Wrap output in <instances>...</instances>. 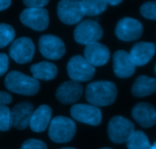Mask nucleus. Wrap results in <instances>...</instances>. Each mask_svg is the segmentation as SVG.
Instances as JSON below:
<instances>
[{
  "mask_svg": "<svg viewBox=\"0 0 156 149\" xmlns=\"http://www.w3.org/2000/svg\"><path fill=\"white\" fill-rule=\"evenodd\" d=\"M154 72H155L156 73V64H155V67H154Z\"/></svg>",
  "mask_w": 156,
  "mask_h": 149,
  "instance_id": "c9c22d12",
  "label": "nucleus"
},
{
  "mask_svg": "<svg viewBox=\"0 0 156 149\" xmlns=\"http://www.w3.org/2000/svg\"><path fill=\"white\" fill-rule=\"evenodd\" d=\"M112 61L114 73L118 77L122 79L129 78L135 73L136 66L128 52L123 50L116 51L113 54Z\"/></svg>",
  "mask_w": 156,
  "mask_h": 149,
  "instance_id": "2eb2a0df",
  "label": "nucleus"
},
{
  "mask_svg": "<svg viewBox=\"0 0 156 149\" xmlns=\"http://www.w3.org/2000/svg\"><path fill=\"white\" fill-rule=\"evenodd\" d=\"M34 111V106L30 102L23 101L16 104L11 110L12 126L19 130L26 129Z\"/></svg>",
  "mask_w": 156,
  "mask_h": 149,
  "instance_id": "4468645a",
  "label": "nucleus"
},
{
  "mask_svg": "<svg viewBox=\"0 0 156 149\" xmlns=\"http://www.w3.org/2000/svg\"><path fill=\"white\" fill-rule=\"evenodd\" d=\"M117 87L111 81H96L88 84L85 90V97L94 106H107L115 101Z\"/></svg>",
  "mask_w": 156,
  "mask_h": 149,
  "instance_id": "f257e3e1",
  "label": "nucleus"
},
{
  "mask_svg": "<svg viewBox=\"0 0 156 149\" xmlns=\"http://www.w3.org/2000/svg\"><path fill=\"white\" fill-rule=\"evenodd\" d=\"M100 149H112V148H109V147H103V148H100Z\"/></svg>",
  "mask_w": 156,
  "mask_h": 149,
  "instance_id": "f704fd0d",
  "label": "nucleus"
},
{
  "mask_svg": "<svg viewBox=\"0 0 156 149\" xmlns=\"http://www.w3.org/2000/svg\"><path fill=\"white\" fill-rule=\"evenodd\" d=\"M30 71L33 77L41 80H51L58 75V67L56 65L48 61H41L37 63L30 67Z\"/></svg>",
  "mask_w": 156,
  "mask_h": 149,
  "instance_id": "412c9836",
  "label": "nucleus"
},
{
  "mask_svg": "<svg viewBox=\"0 0 156 149\" xmlns=\"http://www.w3.org/2000/svg\"><path fill=\"white\" fill-rule=\"evenodd\" d=\"M67 70L71 80L79 83L90 80L96 72L95 67L89 64L81 55H76L69 60Z\"/></svg>",
  "mask_w": 156,
  "mask_h": 149,
  "instance_id": "423d86ee",
  "label": "nucleus"
},
{
  "mask_svg": "<svg viewBox=\"0 0 156 149\" xmlns=\"http://www.w3.org/2000/svg\"><path fill=\"white\" fill-rule=\"evenodd\" d=\"M35 48L29 37H22L16 39L9 48V55L18 64H27L33 59Z\"/></svg>",
  "mask_w": 156,
  "mask_h": 149,
  "instance_id": "9d476101",
  "label": "nucleus"
},
{
  "mask_svg": "<svg viewBox=\"0 0 156 149\" xmlns=\"http://www.w3.org/2000/svg\"><path fill=\"white\" fill-rule=\"evenodd\" d=\"M155 51L156 46L154 43L140 41L133 45L129 55L135 65L142 67L149 62Z\"/></svg>",
  "mask_w": 156,
  "mask_h": 149,
  "instance_id": "f3484780",
  "label": "nucleus"
},
{
  "mask_svg": "<svg viewBox=\"0 0 156 149\" xmlns=\"http://www.w3.org/2000/svg\"><path fill=\"white\" fill-rule=\"evenodd\" d=\"M19 18L24 25L34 31H44L49 25L48 12L44 8H27L22 12Z\"/></svg>",
  "mask_w": 156,
  "mask_h": 149,
  "instance_id": "1a4fd4ad",
  "label": "nucleus"
},
{
  "mask_svg": "<svg viewBox=\"0 0 156 149\" xmlns=\"http://www.w3.org/2000/svg\"><path fill=\"white\" fill-rule=\"evenodd\" d=\"M83 93V86L73 80L62 83L57 89L55 96L57 99L63 104H73L81 98Z\"/></svg>",
  "mask_w": 156,
  "mask_h": 149,
  "instance_id": "ddd939ff",
  "label": "nucleus"
},
{
  "mask_svg": "<svg viewBox=\"0 0 156 149\" xmlns=\"http://www.w3.org/2000/svg\"><path fill=\"white\" fill-rule=\"evenodd\" d=\"M106 2H107V4H109L110 5H119V3H121L122 1L121 0H107Z\"/></svg>",
  "mask_w": 156,
  "mask_h": 149,
  "instance_id": "2f4dec72",
  "label": "nucleus"
},
{
  "mask_svg": "<svg viewBox=\"0 0 156 149\" xmlns=\"http://www.w3.org/2000/svg\"><path fill=\"white\" fill-rule=\"evenodd\" d=\"M23 3L28 9H42L48 4V0H25Z\"/></svg>",
  "mask_w": 156,
  "mask_h": 149,
  "instance_id": "cd10ccee",
  "label": "nucleus"
},
{
  "mask_svg": "<svg viewBox=\"0 0 156 149\" xmlns=\"http://www.w3.org/2000/svg\"><path fill=\"white\" fill-rule=\"evenodd\" d=\"M12 101V97L8 92L0 91V106H6Z\"/></svg>",
  "mask_w": 156,
  "mask_h": 149,
  "instance_id": "c756f323",
  "label": "nucleus"
},
{
  "mask_svg": "<svg viewBox=\"0 0 156 149\" xmlns=\"http://www.w3.org/2000/svg\"><path fill=\"white\" fill-rule=\"evenodd\" d=\"M12 2L10 0H0V11L6 9L11 5Z\"/></svg>",
  "mask_w": 156,
  "mask_h": 149,
  "instance_id": "7c9ffc66",
  "label": "nucleus"
},
{
  "mask_svg": "<svg viewBox=\"0 0 156 149\" xmlns=\"http://www.w3.org/2000/svg\"><path fill=\"white\" fill-rule=\"evenodd\" d=\"M61 149H76L74 147H64V148H61Z\"/></svg>",
  "mask_w": 156,
  "mask_h": 149,
  "instance_id": "72a5a7b5",
  "label": "nucleus"
},
{
  "mask_svg": "<svg viewBox=\"0 0 156 149\" xmlns=\"http://www.w3.org/2000/svg\"><path fill=\"white\" fill-rule=\"evenodd\" d=\"M108 136L115 144L126 143L135 132V126L132 121L121 115L113 116L108 124Z\"/></svg>",
  "mask_w": 156,
  "mask_h": 149,
  "instance_id": "20e7f679",
  "label": "nucleus"
},
{
  "mask_svg": "<svg viewBox=\"0 0 156 149\" xmlns=\"http://www.w3.org/2000/svg\"><path fill=\"white\" fill-rule=\"evenodd\" d=\"M132 116L144 128L152 127L156 124V109L150 103H137L132 109Z\"/></svg>",
  "mask_w": 156,
  "mask_h": 149,
  "instance_id": "a211bd4d",
  "label": "nucleus"
},
{
  "mask_svg": "<svg viewBox=\"0 0 156 149\" xmlns=\"http://www.w3.org/2000/svg\"><path fill=\"white\" fill-rule=\"evenodd\" d=\"M9 57L6 54L0 53V76H3L9 69Z\"/></svg>",
  "mask_w": 156,
  "mask_h": 149,
  "instance_id": "c85d7f7f",
  "label": "nucleus"
},
{
  "mask_svg": "<svg viewBox=\"0 0 156 149\" xmlns=\"http://www.w3.org/2000/svg\"><path fill=\"white\" fill-rule=\"evenodd\" d=\"M4 83L8 90L24 96H34L41 87L37 80L18 70L10 71L5 76Z\"/></svg>",
  "mask_w": 156,
  "mask_h": 149,
  "instance_id": "f03ea898",
  "label": "nucleus"
},
{
  "mask_svg": "<svg viewBox=\"0 0 156 149\" xmlns=\"http://www.w3.org/2000/svg\"><path fill=\"white\" fill-rule=\"evenodd\" d=\"M84 15L89 16H97L102 14L107 8V2L105 0H83Z\"/></svg>",
  "mask_w": 156,
  "mask_h": 149,
  "instance_id": "4be33fe9",
  "label": "nucleus"
},
{
  "mask_svg": "<svg viewBox=\"0 0 156 149\" xmlns=\"http://www.w3.org/2000/svg\"><path fill=\"white\" fill-rule=\"evenodd\" d=\"M21 149H48V147L45 143L41 140L30 138L22 144Z\"/></svg>",
  "mask_w": 156,
  "mask_h": 149,
  "instance_id": "bb28decb",
  "label": "nucleus"
},
{
  "mask_svg": "<svg viewBox=\"0 0 156 149\" xmlns=\"http://www.w3.org/2000/svg\"><path fill=\"white\" fill-rule=\"evenodd\" d=\"M126 146L128 149H151V147L148 137L142 131H135Z\"/></svg>",
  "mask_w": 156,
  "mask_h": 149,
  "instance_id": "5701e85b",
  "label": "nucleus"
},
{
  "mask_svg": "<svg viewBox=\"0 0 156 149\" xmlns=\"http://www.w3.org/2000/svg\"><path fill=\"white\" fill-rule=\"evenodd\" d=\"M11 110L6 106H0V131L6 132L11 128Z\"/></svg>",
  "mask_w": 156,
  "mask_h": 149,
  "instance_id": "393cba45",
  "label": "nucleus"
},
{
  "mask_svg": "<svg viewBox=\"0 0 156 149\" xmlns=\"http://www.w3.org/2000/svg\"><path fill=\"white\" fill-rule=\"evenodd\" d=\"M103 35V28L98 22L92 19H86L80 22L76 25L73 32V37L76 42L85 45L98 42Z\"/></svg>",
  "mask_w": 156,
  "mask_h": 149,
  "instance_id": "39448f33",
  "label": "nucleus"
},
{
  "mask_svg": "<svg viewBox=\"0 0 156 149\" xmlns=\"http://www.w3.org/2000/svg\"><path fill=\"white\" fill-rule=\"evenodd\" d=\"M58 18L66 25L79 24L84 15L81 1L76 0H62L58 5Z\"/></svg>",
  "mask_w": 156,
  "mask_h": 149,
  "instance_id": "0eeeda50",
  "label": "nucleus"
},
{
  "mask_svg": "<svg viewBox=\"0 0 156 149\" xmlns=\"http://www.w3.org/2000/svg\"><path fill=\"white\" fill-rule=\"evenodd\" d=\"M70 115L76 121L90 126H97L102 122L100 109L92 105L78 103L70 108Z\"/></svg>",
  "mask_w": 156,
  "mask_h": 149,
  "instance_id": "9b49d317",
  "label": "nucleus"
},
{
  "mask_svg": "<svg viewBox=\"0 0 156 149\" xmlns=\"http://www.w3.org/2000/svg\"><path fill=\"white\" fill-rule=\"evenodd\" d=\"M140 13L144 18L156 21V2H147L141 5Z\"/></svg>",
  "mask_w": 156,
  "mask_h": 149,
  "instance_id": "a878e982",
  "label": "nucleus"
},
{
  "mask_svg": "<svg viewBox=\"0 0 156 149\" xmlns=\"http://www.w3.org/2000/svg\"><path fill=\"white\" fill-rule=\"evenodd\" d=\"M38 46L42 56L49 60H59L66 53L64 41L53 34L41 35L39 38Z\"/></svg>",
  "mask_w": 156,
  "mask_h": 149,
  "instance_id": "6e6552de",
  "label": "nucleus"
},
{
  "mask_svg": "<svg viewBox=\"0 0 156 149\" xmlns=\"http://www.w3.org/2000/svg\"><path fill=\"white\" fill-rule=\"evenodd\" d=\"M151 149H156V142L154 143V144H153V145H151Z\"/></svg>",
  "mask_w": 156,
  "mask_h": 149,
  "instance_id": "473e14b6",
  "label": "nucleus"
},
{
  "mask_svg": "<svg viewBox=\"0 0 156 149\" xmlns=\"http://www.w3.org/2000/svg\"><path fill=\"white\" fill-rule=\"evenodd\" d=\"M76 124L70 119L63 115L55 117L51 121L48 129L49 138L56 143L71 141L76 133Z\"/></svg>",
  "mask_w": 156,
  "mask_h": 149,
  "instance_id": "7ed1b4c3",
  "label": "nucleus"
},
{
  "mask_svg": "<svg viewBox=\"0 0 156 149\" xmlns=\"http://www.w3.org/2000/svg\"><path fill=\"white\" fill-rule=\"evenodd\" d=\"M83 54L87 61L94 67L105 65L109 61L110 57L109 48L99 42H94L86 45Z\"/></svg>",
  "mask_w": 156,
  "mask_h": 149,
  "instance_id": "dca6fc26",
  "label": "nucleus"
},
{
  "mask_svg": "<svg viewBox=\"0 0 156 149\" xmlns=\"http://www.w3.org/2000/svg\"><path fill=\"white\" fill-rule=\"evenodd\" d=\"M143 32L142 23L129 17L122 18L117 23L115 29L116 37L123 41H133L141 37Z\"/></svg>",
  "mask_w": 156,
  "mask_h": 149,
  "instance_id": "f8f14e48",
  "label": "nucleus"
},
{
  "mask_svg": "<svg viewBox=\"0 0 156 149\" xmlns=\"http://www.w3.org/2000/svg\"><path fill=\"white\" fill-rule=\"evenodd\" d=\"M16 32L12 27L5 23H0V48L8 46L15 38Z\"/></svg>",
  "mask_w": 156,
  "mask_h": 149,
  "instance_id": "b1692460",
  "label": "nucleus"
},
{
  "mask_svg": "<svg viewBox=\"0 0 156 149\" xmlns=\"http://www.w3.org/2000/svg\"><path fill=\"white\" fill-rule=\"evenodd\" d=\"M132 93L136 97H145L156 92V79L149 76H138L132 87Z\"/></svg>",
  "mask_w": 156,
  "mask_h": 149,
  "instance_id": "aec40b11",
  "label": "nucleus"
},
{
  "mask_svg": "<svg viewBox=\"0 0 156 149\" xmlns=\"http://www.w3.org/2000/svg\"><path fill=\"white\" fill-rule=\"evenodd\" d=\"M52 109L48 105L38 106L33 112L30 120V129L34 132H42L47 129L51 121Z\"/></svg>",
  "mask_w": 156,
  "mask_h": 149,
  "instance_id": "6ab92c4d",
  "label": "nucleus"
}]
</instances>
